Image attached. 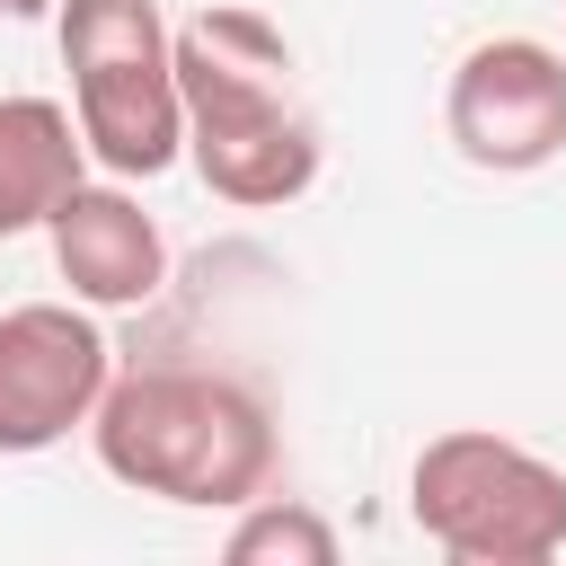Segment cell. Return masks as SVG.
Listing matches in <instances>:
<instances>
[{
	"label": "cell",
	"mask_w": 566,
	"mask_h": 566,
	"mask_svg": "<svg viewBox=\"0 0 566 566\" xmlns=\"http://www.w3.org/2000/svg\"><path fill=\"white\" fill-rule=\"evenodd\" d=\"M88 177V142L62 97H0V239L44 230V212Z\"/></svg>",
	"instance_id": "cell-8"
},
{
	"label": "cell",
	"mask_w": 566,
	"mask_h": 566,
	"mask_svg": "<svg viewBox=\"0 0 566 566\" xmlns=\"http://www.w3.org/2000/svg\"><path fill=\"white\" fill-rule=\"evenodd\" d=\"M0 18H53V0H0Z\"/></svg>",
	"instance_id": "cell-10"
},
{
	"label": "cell",
	"mask_w": 566,
	"mask_h": 566,
	"mask_svg": "<svg viewBox=\"0 0 566 566\" xmlns=\"http://www.w3.org/2000/svg\"><path fill=\"white\" fill-rule=\"evenodd\" d=\"M407 513L451 566H548L566 548V469L513 433L451 424L416 451Z\"/></svg>",
	"instance_id": "cell-4"
},
{
	"label": "cell",
	"mask_w": 566,
	"mask_h": 566,
	"mask_svg": "<svg viewBox=\"0 0 566 566\" xmlns=\"http://www.w3.org/2000/svg\"><path fill=\"white\" fill-rule=\"evenodd\" d=\"M115 380V345L88 301H18L0 310V460H35L88 433Z\"/></svg>",
	"instance_id": "cell-5"
},
{
	"label": "cell",
	"mask_w": 566,
	"mask_h": 566,
	"mask_svg": "<svg viewBox=\"0 0 566 566\" xmlns=\"http://www.w3.org/2000/svg\"><path fill=\"white\" fill-rule=\"evenodd\" d=\"M44 239H53V274L88 310H142L168 283V230L142 212L124 177H80L44 212Z\"/></svg>",
	"instance_id": "cell-7"
},
{
	"label": "cell",
	"mask_w": 566,
	"mask_h": 566,
	"mask_svg": "<svg viewBox=\"0 0 566 566\" xmlns=\"http://www.w3.org/2000/svg\"><path fill=\"white\" fill-rule=\"evenodd\" d=\"M442 133L486 177H531L566 150V53L539 35H486L451 62Z\"/></svg>",
	"instance_id": "cell-6"
},
{
	"label": "cell",
	"mask_w": 566,
	"mask_h": 566,
	"mask_svg": "<svg viewBox=\"0 0 566 566\" xmlns=\"http://www.w3.org/2000/svg\"><path fill=\"white\" fill-rule=\"evenodd\" d=\"M168 53H177V106H186L195 177L221 203H239V212L301 203L318 186L327 142H318V124L292 97V44L256 9L221 0V9L186 18L168 35Z\"/></svg>",
	"instance_id": "cell-1"
},
{
	"label": "cell",
	"mask_w": 566,
	"mask_h": 566,
	"mask_svg": "<svg viewBox=\"0 0 566 566\" xmlns=\"http://www.w3.org/2000/svg\"><path fill=\"white\" fill-rule=\"evenodd\" d=\"M62 71H71V124L88 159L124 186L186 159V106H177V53L159 0H53Z\"/></svg>",
	"instance_id": "cell-3"
},
{
	"label": "cell",
	"mask_w": 566,
	"mask_h": 566,
	"mask_svg": "<svg viewBox=\"0 0 566 566\" xmlns=\"http://www.w3.org/2000/svg\"><path fill=\"white\" fill-rule=\"evenodd\" d=\"M230 566H336V522L301 495H248L230 522Z\"/></svg>",
	"instance_id": "cell-9"
},
{
	"label": "cell",
	"mask_w": 566,
	"mask_h": 566,
	"mask_svg": "<svg viewBox=\"0 0 566 566\" xmlns=\"http://www.w3.org/2000/svg\"><path fill=\"white\" fill-rule=\"evenodd\" d=\"M88 451L133 495H159L186 513H239L274 478V416L230 371L150 363V371L106 380L88 416Z\"/></svg>",
	"instance_id": "cell-2"
}]
</instances>
